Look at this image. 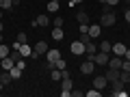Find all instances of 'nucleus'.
<instances>
[{
	"label": "nucleus",
	"instance_id": "1",
	"mask_svg": "<svg viewBox=\"0 0 130 97\" xmlns=\"http://www.w3.org/2000/svg\"><path fill=\"white\" fill-rule=\"evenodd\" d=\"M115 22H117V15L113 13V11H108V13H102V17H100V26H113Z\"/></svg>",
	"mask_w": 130,
	"mask_h": 97
},
{
	"label": "nucleus",
	"instance_id": "2",
	"mask_svg": "<svg viewBox=\"0 0 130 97\" xmlns=\"http://www.w3.org/2000/svg\"><path fill=\"white\" fill-rule=\"evenodd\" d=\"M93 69H95V63L85 58L83 65H80V74H83V76H89V74H93Z\"/></svg>",
	"mask_w": 130,
	"mask_h": 97
},
{
	"label": "nucleus",
	"instance_id": "3",
	"mask_svg": "<svg viewBox=\"0 0 130 97\" xmlns=\"http://www.w3.org/2000/svg\"><path fill=\"white\" fill-rule=\"evenodd\" d=\"M108 58H111V56H108L106 52H95V54H93V63L100 65V67H102V65H108Z\"/></svg>",
	"mask_w": 130,
	"mask_h": 97
},
{
	"label": "nucleus",
	"instance_id": "4",
	"mask_svg": "<svg viewBox=\"0 0 130 97\" xmlns=\"http://www.w3.org/2000/svg\"><path fill=\"white\" fill-rule=\"evenodd\" d=\"M70 50H72V54H76V56H83V54H85V43L78 39V41H74V43L70 45Z\"/></svg>",
	"mask_w": 130,
	"mask_h": 97
},
{
	"label": "nucleus",
	"instance_id": "5",
	"mask_svg": "<svg viewBox=\"0 0 130 97\" xmlns=\"http://www.w3.org/2000/svg\"><path fill=\"white\" fill-rule=\"evenodd\" d=\"M106 84H108L106 76H98V78H93V88H98V91H102Z\"/></svg>",
	"mask_w": 130,
	"mask_h": 97
},
{
	"label": "nucleus",
	"instance_id": "6",
	"mask_svg": "<svg viewBox=\"0 0 130 97\" xmlns=\"http://www.w3.org/2000/svg\"><path fill=\"white\" fill-rule=\"evenodd\" d=\"M121 56H111V58H108V69H117L119 71L121 69Z\"/></svg>",
	"mask_w": 130,
	"mask_h": 97
},
{
	"label": "nucleus",
	"instance_id": "7",
	"mask_svg": "<svg viewBox=\"0 0 130 97\" xmlns=\"http://www.w3.org/2000/svg\"><path fill=\"white\" fill-rule=\"evenodd\" d=\"M20 54H22V56H30V58H37L35 50H30V45H28V43H22V45H20Z\"/></svg>",
	"mask_w": 130,
	"mask_h": 97
},
{
	"label": "nucleus",
	"instance_id": "8",
	"mask_svg": "<svg viewBox=\"0 0 130 97\" xmlns=\"http://www.w3.org/2000/svg\"><path fill=\"white\" fill-rule=\"evenodd\" d=\"M32 50H35V54H37V56H43V54L48 52V43H46V41H37Z\"/></svg>",
	"mask_w": 130,
	"mask_h": 97
},
{
	"label": "nucleus",
	"instance_id": "9",
	"mask_svg": "<svg viewBox=\"0 0 130 97\" xmlns=\"http://www.w3.org/2000/svg\"><path fill=\"white\" fill-rule=\"evenodd\" d=\"M13 67H15V60H13V56H5V58H2V67H0V69L9 71V69H13Z\"/></svg>",
	"mask_w": 130,
	"mask_h": 97
},
{
	"label": "nucleus",
	"instance_id": "10",
	"mask_svg": "<svg viewBox=\"0 0 130 97\" xmlns=\"http://www.w3.org/2000/svg\"><path fill=\"white\" fill-rule=\"evenodd\" d=\"M126 50H128V47H126L124 43H115V45L111 47V52H113L115 56H124V54H126Z\"/></svg>",
	"mask_w": 130,
	"mask_h": 97
},
{
	"label": "nucleus",
	"instance_id": "11",
	"mask_svg": "<svg viewBox=\"0 0 130 97\" xmlns=\"http://www.w3.org/2000/svg\"><path fill=\"white\" fill-rule=\"evenodd\" d=\"M46 56H48V63H56V60L61 58V52L59 50H48Z\"/></svg>",
	"mask_w": 130,
	"mask_h": 97
},
{
	"label": "nucleus",
	"instance_id": "12",
	"mask_svg": "<svg viewBox=\"0 0 130 97\" xmlns=\"http://www.w3.org/2000/svg\"><path fill=\"white\" fill-rule=\"evenodd\" d=\"M89 37L91 39L100 37V24H89Z\"/></svg>",
	"mask_w": 130,
	"mask_h": 97
},
{
	"label": "nucleus",
	"instance_id": "13",
	"mask_svg": "<svg viewBox=\"0 0 130 97\" xmlns=\"http://www.w3.org/2000/svg\"><path fill=\"white\" fill-rule=\"evenodd\" d=\"M52 39H54V41H63V39H65L63 28H54V26H52Z\"/></svg>",
	"mask_w": 130,
	"mask_h": 97
},
{
	"label": "nucleus",
	"instance_id": "14",
	"mask_svg": "<svg viewBox=\"0 0 130 97\" xmlns=\"http://www.w3.org/2000/svg\"><path fill=\"white\" fill-rule=\"evenodd\" d=\"M35 26H48V24H52L50 19H48V15H37V19H35Z\"/></svg>",
	"mask_w": 130,
	"mask_h": 97
},
{
	"label": "nucleus",
	"instance_id": "15",
	"mask_svg": "<svg viewBox=\"0 0 130 97\" xmlns=\"http://www.w3.org/2000/svg\"><path fill=\"white\" fill-rule=\"evenodd\" d=\"M111 84H113V91H111V95H117L119 91H124V82H121L119 78H117L115 82H111Z\"/></svg>",
	"mask_w": 130,
	"mask_h": 97
},
{
	"label": "nucleus",
	"instance_id": "16",
	"mask_svg": "<svg viewBox=\"0 0 130 97\" xmlns=\"http://www.w3.org/2000/svg\"><path fill=\"white\" fill-rule=\"evenodd\" d=\"M104 76H106V80H108V82H115V80L119 78V71H117V69H108Z\"/></svg>",
	"mask_w": 130,
	"mask_h": 97
},
{
	"label": "nucleus",
	"instance_id": "17",
	"mask_svg": "<svg viewBox=\"0 0 130 97\" xmlns=\"http://www.w3.org/2000/svg\"><path fill=\"white\" fill-rule=\"evenodd\" d=\"M11 80H13V78H11V74L2 69V74H0V82H2V86H7V84H9Z\"/></svg>",
	"mask_w": 130,
	"mask_h": 97
},
{
	"label": "nucleus",
	"instance_id": "18",
	"mask_svg": "<svg viewBox=\"0 0 130 97\" xmlns=\"http://www.w3.org/2000/svg\"><path fill=\"white\" fill-rule=\"evenodd\" d=\"M95 52H98V47H95V43H93V41L85 43V54H95Z\"/></svg>",
	"mask_w": 130,
	"mask_h": 97
},
{
	"label": "nucleus",
	"instance_id": "19",
	"mask_svg": "<svg viewBox=\"0 0 130 97\" xmlns=\"http://www.w3.org/2000/svg\"><path fill=\"white\" fill-rule=\"evenodd\" d=\"M111 47H113L111 41H100V52H106V54H111Z\"/></svg>",
	"mask_w": 130,
	"mask_h": 97
},
{
	"label": "nucleus",
	"instance_id": "20",
	"mask_svg": "<svg viewBox=\"0 0 130 97\" xmlns=\"http://www.w3.org/2000/svg\"><path fill=\"white\" fill-rule=\"evenodd\" d=\"M0 9H2V11L13 9V0H0Z\"/></svg>",
	"mask_w": 130,
	"mask_h": 97
},
{
	"label": "nucleus",
	"instance_id": "21",
	"mask_svg": "<svg viewBox=\"0 0 130 97\" xmlns=\"http://www.w3.org/2000/svg\"><path fill=\"white\" fill-rule=\"evenodd\" d=\"M50 78L54 80V82H56V80H63V71H61V69H52L50 71Z\"/></svg>",
	"mask_w": 130,
	"mask_h": 97
},
{
	"label": "nucleus",
	"instance_id": "22",
	"mask_svg": "<svg viewBox=\"0 0 130 97\" xmlns=\"http://www.w3.org/2000/svg\"><path fill=\"white\" fill-rule=\"evenodd\" d=\"M119 80L124 84H128L130 82V71H124V69H119Z\"/></svg>",
	"mask_w": 130,
	"mask_h": 97
},
{
	"label": "nucleus",
	"instance_id": "23",
	"mask_svg": "<svg viewBox=\"0 0 130 97\" xmlns=\"http://www.w3.org/2000/svg\"><path fill=\"white\" fill-rule=\"evenodd\" d=\"M9 54H11V47L5 45V43H0V58H5V56H9Z\"/></svg>",
	"mask_w": 130,
	"mask_h": 97
},
{
	"label": "nucleus",
	"instance_id": "24",
	"mask_svg": "<svg viewBox=\"0 0 130 97\" xmlns=\"http://www.w3.org/2000/svg\"><path fill=\"white\" fill-rule=\"evenodd\" d=\"M76 19H78V22H80V24H89V15H87V13H85V11H80V13H78V15H76Z\"/></svg>",
	"mask_w": 130,
	"mask_h": 97
},
{
	"label": "nucleus",
	"instance_id": "25",
	"mask_svg": "<svg viewBox=\"0 0 130 97\" xmlns=\"http://www.w3.org/2000/svg\"><path fill=\"white\" fill-rule=\"evenodd\" d=\"M9 74H11V78H13V80H18L20 76H22V69H20V67H13V69H9Z\"/></svg>",
	"mask_w": 130,
	"mask_h": 97
},
{
	"label": "nucleus",
	"instance_id": "26",
	"mask_svg": "<svg viewBox=\"0 0 130 97\" xmlns=\"http://www.w3.org/2000/svg\"><path fill=\"white\" fill-rule=\"evenodd\" d=\"M63 24H65L63 17H54V19H52V26H54V28H63Z\"/></svg>",
	"mask_w": 130,
	"mask_h": 97
},
{
	"label": "nucleus",
	"instance_id": "27",
	"mask_svg": "<svg viewBox=\"0 0 130 97\" xmlns=\"http://www.w3.org/2000/svg\"><path fill=\"white\" fill-rule=\"evenodd\" d=\"M15 41L20 43V45H22V43H26L28 39H26V32H18V37H15Z\"/></svg>",
	"mask_w": 130,
	"mask_h": 97
},
{
	"label": "nucleus",
	"instance_id": "28",
	"mask_svg": "<svg viewBox=\"0 0 130 97\" xmlns=\"http://www.w3.org/2000/svg\"><path fill=\"white\" fill-rule=\"evenodd\" d=\"M54 67H56V69H61V71H63V69H67V65H65V60H63V58H59V60H56V63H54Z\"/></svg>",
	"mask_w": 130,
	"mask_h": 97
},
{
	"label": "nucleus",
	"instance_id": "29",
	"mask_svg": "<svg viewBox=\"0 0 130 97\" xmlns=\"http://www.w3.org/2000/svg\"><path fill=\"white\" fill-rule=\"evenodd\" d=\"M121 69H124V71H130V60H128V58L121 60Z\"/></svg>",
	"mask_w": 130,
	"mask_h": 97
},
{
	"label": "nucleus",
	"instance_id": "30",
	"mask_svg": "<svg viewBox=\"0 0 130 97\" xmlns=\"http://www.w3.org/2000/svg\"><path fill=\"white\" fill-rule=\"evenodd\" d=\"M85 95H87V97H100V91H98V88H93V91H87Z\"/></svg>",
	"mask_w": 130,
	"mask_h": 97
},
{
	"label": "nucleus",
	"instance_id": "31",
	"mask_svg": "<svg viewBox=\"0 0 130 97\" xmlns=\"http://www.w3.org/2000/svg\"><path fill=\"white\" fill-rule=\"evenodd\" d=\"M80 35H89V24H80Z\"/></svg>",
	"mask_w": 130,
	"mask_h": 97
},
{
	"label": "nucleus",
	"instance_id": "32",
	"mask_svg": "<svg viewBox=\"0 0 130 97\" xmlns=\"http://www.w3.org/2000/svg\"><path fill=\"white\" fill-rule=\"evenodd\" d=\"M15 67H20V69L24 71V67H26V63H24V58H18V60H15Z\"/></svg>",
	"mask_w": 130,
	"mask_h": 97
},
{
	"label": "nucleus",
	"instance_id": "33",
	"mask_svg": "<svg viewBox=\"0 0 130 97\" xmlns=\"http://www.w3.org/2000/svg\"><path fill=\"white\" fill-rule=\"evenodd\" d=\"M80 41H83V43H89V41H91V37H89V35H80Z\"/></svg>",
	"mask_w": 130,
	"mask_h": 97
},
{
	"label": "nucleus",
	"instance_id": "34",
	"mask_svg": "<svg viewBox=\"0 0 130 97\" xmlns=\"http://www.w3.org/2000/svg\"><path fill=\"white\" fill-rule=\"evenodd\" d=\"M70 95H74V97H83V95H85V91H72Z\"/></svg>",
	"mask_w": 130,
	"mask_h": 97
},
{
	"label": "nucleus",
	"instance_id": "35",
	"mask_svg": "<svg viewBox=\"0 0 130 97\" xmlns=\"http://www.w3.org/2000/svg\"><path fill=\"white\" fill-rule=\"evenodd\" d=\"M124 17H126V22H128V26H130V9H126V13H124Z\"/></svg>",
	"mask_w": 130,
	"mask_h": 97
},
{
	"label": "nucleus",
	"instance_id": "36",
	"mask_svg": "<svg viewBox=\"0 0 130 97\" xmlns=\"http://www.w3.org/2000/svg\"><path fill=\"white\" fill-rule=\"evenodd\" d=\"M106 5H111V7H115V5H119V0H106Z\"/></svg>",
	"mask_w": 130,
	"mask_h": 97
},
{
	"label": "nucleus",
	"instance_id": "37",
	"mask_svg": "<svg viewBox=\"0 0 130 97\" xmlns=\"http://www.w3.org/2000/svg\"><path fill=\"white\" fill-rule=\"evenodd\" d=\"M124 58H128V60H130V47H128V50H126V54H124Z\"/></svg>",
	"mask_w": 130,
	"mask_h": 97
},
{
	"label": "nucleus",
	"instance_id": "38",
	"mask_svg": "<svg viewBox=\"0 0 130 97\" xmlns=\"http://www.w3.org/2000/svg\"><path fill=\"white\" fill-rule=\"evenodd\" d=\"M78 2H83V0H70V5H78Z\"/></svg>",
	"mask_w": 130,
	"mask_h": 97
},
{
	"label": "nucleus",
	"instance_id": "39",
	"mask_svg": "<svg viewBox=\"0 0 130 97\" xmlns=\"http://www.w3.org/2000/svg\"><path fill=\"white\" fill-rule=\"evenodd\" d=\"M20 2H22V0H13V7H18V5H20Z\"/></svg>",
	"mask_w": 130,
	"mask_h": 97
},
{
	"label": "nucleus",
	"instance_id": "40",
	"mask_svg": "<svg viewBox=\"0 0 130 97\" xmlns=\"http://www.w3.org/2000/svg\"><path fill=\"white\" fill-rule=\"evenodd\" d=\"M2 41H5V37H2V32H0V43H2Z\"/></svg>",
	"mask_w": 130,
	"mask_h": 97
},
{
	"label": "nucleus",
	"instance_id": "41",
	"mask_svg": "<svg viewBox=\"0 0 130 97\" xmlns=\"http://www.w3.org/2000/svg\"><path fill=\"white\" fill-rule=\"evenodd\" d=\"M2 30H5V26H2V22H0V32H2Z\"/></svg>",
	"mask_w": 130,
	"mask_h": 97
},
{
	"label": "nucleus",
	"instance_id": "42",
	"mask_svg": "<svg viewBox=\"0 0 130 97\" xmlns=\"http://www.w3.org/2000/svg\"><path fill=\"white\" fill-rule=\"evenodd\" d=\"M2 15H5V11H2V9H0V19H2Z\"/></svg>",
	"mask_w": 130,
	"mask_h": 97
},
{
	"label": "nucleus",
	"instance_id": "43",
	"mask_svg": "<svg viewBox=\"0 0 130 97\" xmlns=\"http://www.w3.org/2000/svg\"><path fill=\"white\" fill-rule=\"evenodd\" d=\"M100 5H106V0H100Z\"/></svg>",
	"mask_w": 130,
	"mask_h": 97
},
{
	"label": "nucleus",
	"instance_id": "44",
	"mask_svg": "<svg viewBox=\"0 0 130 97\" xmlns=\"http://www.w3.org/2000/svg\"><path fill=\"white\" fill-rule=\"evenodd\" d=\"M0 67H2V58H0Z\"/></svg>",
	"mask_w": 130,
	"mask_h": 97
},
{
	"label": "nucleus",
	"instance_id": "45",
	"mask_svg": "<svg viewBox=\"0 0 130 97\" xmlns=\"http://www.w3.org/2000/svg\"><path fill=\"white\" fill-rule=\"evenodd\" d=\"M0 88H2V82H0Z\"/></svg>",
	"mask_w": 130,
	"mask_h": 97
},
{
	"label": "nucleus",
	"instance_id": "46",
	"mask_svg": "<svg viewBox=\"0 0 130 97\" xmlns=\"http://www.w3.org/2000/svg\"><path fill=\"white\" fill-rule=\"evenodd\" d=\"M128 5H130V2H128ZM128 9H130V7H128Z\"/></svg>",
	"mask_w": 130,
	"mask_h": 97
},
{
	"label": "nucleus",
	"instance_id": "47",
	"mask_svg": "<svg viewBox=\"0 0 130 97\" xmlns=\"http://www.w3.org/2000/svg\"><path fill=\"white\" fill-rule=\"evenodd\" d=\"M128 2H130V0H128Z\"/></svg>",
	"mask_w": 130,
	"mask_h": 97
}]
</instances>
